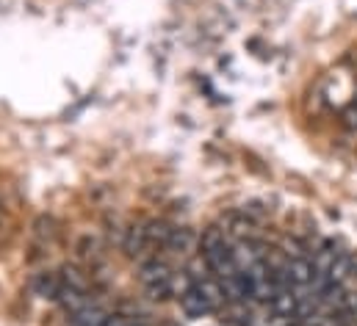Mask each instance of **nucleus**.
Listing matches in <instances>:
<instances>
[{
  "label": "nucleus",
  "mask_w": 357,
  "mask_h": 326,
  "mask_svg": "<svg viewBox=\"0 0 357 326\" xmlns=\"http://www.w3.org/2000/svg\"><path fill=\"white\" fill-rule=\"evenodd\" d=\"M219 227L227 233L230 241H250V238L258 235V219H252L247 210H233V213H227Z\"/></svg>",
  "instance_id": "f257e3e1"
},
{
  "label": "nucleus",
  "mask_w": 357,
  "mask_h": 326,
  "mask_svg": "<svg viewBox=\"0 0 357 326\" xmlns=\"http://www.w3.org/2000/svg\"><path fill=\"white\" fill-rule=\"evenodd\" d=\"M178 304H180V310H183V316L185 318H191V321H202V318H211L213 313H219L194 285H188L183 293L178 296Z\"/></svg>",
  "instance_id": "f03ea898"
},
{
  "label": "nucleus",
  "mask_w": 357,
  "mask_h": 326,
  "mask_svg": "<svg viewBox=\"0 0 357 326\" xmlns=\"http://www.w3.org/2000/svg\"><path fill=\"white\" fill-rule=\"evenodd\" d=\"M282 271H285V277H288V282L294 288H307L313 282V277H316L310 257H288L285 265H282Z\"/></svg>",
  "instance_id": "7ed1b4c3"
},
{
  "label": "nucleus",
  "mask_w": 357,
  "mask_h": 326,
  "mask_svg": "<svg viewBox=\"0 0 357 326\" xmlns=\"http://www.w3.org/2000/svg\"><path fill=\"white\" fill-rule=\"evenodd\" d=\"M172 274H175L172 265L164 257H158V254L142 260V265H139V282H142V288L144 285H153V282H161V279H169Z\"/></svg>",
  "instance_id": "20e7f679"
},
{
  "label": "nucleus",
  "mask_w": 357,
  "mask_h": 326,
  "mask_svg": "<svg viewBox=\"0 0 357 326\" xmlns=\"http://www.w3.org/2000/svg\"><path fill=\"white\" fill-rule=\"evenodd\" d=\"M61 277H59V271H36L33 277H31V290L39 296V299H50V302H56L59 299V293H61Z\"/></svg>",
  "instance_id": "39448f33"
},
{
  "label": "nucleus",
  "mask_w": 357,
  "mask_h": 326,
  "mask_svg": "<svg viewBox=\"0 0 357 326\" xmlns=\"http://www.w3.org/2000/svg\"><path fill=\"white\" fill-rule=\"evenodd\" d=\"M197 249H199V235L194 230H188V227H175L172 230L167 251H175V254H183V257H194Z\"/></svg>",
  "instance_id": "423d86ee"
},
{
  "label": "nucleus",
  "mask_w": 357,
  "mask_h": 326,
  "mask_svg": "<svg viewBox=\"0 0 357 326\" xmlns=\"http://www.w3.org/2000/svg\"><path fill=\"white\" fill-rule=\"evenodd\" d=\"M144 249H150V246H147V235H144V222L130 224V227L125 230V235H122V251H125V257L136 260V257L144 254Z\"/></svg>",
  "instance_id": "0eeeda50"
},
{
  "label": "nucleus",
  "mask_w": 357,
  "mask_h": 326,
  "mask_svg": "<svg viewBox=\"0 0 357 326\" xmlns=\"http://www.w3.org/2000/svg\"><path fill=\"white\" fill-rule=\"evenodd\" d=\"M268 304L280 318H288V321L296 318V313H299V296L294 293V288H280Z\"/></svg>",
  "instance_id": "6e6552de"
},
{
  "label": "nucleus",
  "mask_w": 357,
  "mask_h": 326,
  "mask_svg": "<svg viewBox=\"0 0 357 326\" xmlns=\"http://www.w3.org/2000/svg\"><path fill=\"white\" fill-rule=\"evenodd\" d=\"M172 224L164 222V219H150L144 222V235H147V246L150 249H167L169 238H172Z\"/></svg>",
  "instance_id": "1a4fd4ad"
},
{
  "label": "nucleus",
  "mask_w": 357,
  "mask_h": 326,
  "mask_svg": "<svg viewBox=\"0 0 357 326\" xmlns=\"http://www.w3.org/2000/svg\"><path fill=\"white\" fill-rule=\"evenodd\" d=\"M56 304L73 318V316H78L81 310H86L91 302H89V293H84V290H75V288H61V293H59V299H56Z\"/></svg>",
  "instance_id": "9d476101"
},
{
  "label": "nucleus",
  "mask_w": 357,
  "mask_h": 326,
  "mask_svg": "<svg viewBox=\"0 0 357 326\" xmlns=\"http://www.w3.org/2000/svg\"><path fill=\"white\" fill-rule=\"evenodd\" d=\"M59 277H61V285L89 293V274H86L81 265H75V263H64V265L59 268Z\"/></svg>",
  "instance_id": "9b49d317"
},
{
  "label": "nucleus",
  "mask_w": 357,
  "mask_h": 326,
  "mask_svg": "<svg viewBox=\"0 0 357 326\" xmlns=\"http://www.w3.org/2000/svg\"><path fill=\"white\" fill-rule=\"evenodd\" d=\"M349 277H355V254H349V251H341V254L335 257V263H333V268H330L327 279H330V282H338V285H344Z\"/></svg>",
  "instance_id": "f8f14e48"
},
{
  "label": "nucleus",
  "mask_w": 357,
  "mask_h": 326,
  "mask_svg": "<svg viewBox=\"0 0 357 326\" xmlns=\"http://www.w3.org/2000/svg\"><path fill=\"white\" fill-rule=\"evenodd\" d=\"M108 310L105 307H100V304H89L86 310H81L78 316H73L70 318V326H105L108 321Z\"/></svg>",
  "instance_id": "ddd939ff"
},
{
  "label": "nucleus",
  "mask_w": 357,
  "mask_h": 326,
  "mask_svg": "<svg viewBox=\"0 0 357 326\" xmlns=\"http://www.w3.org/2000/svg\"><path fill=\"white\" fill-rule=\"evenodd\" d=\"M33 235L42 241V244H50L56 238V222L50 216H39L36 224H33Z\"/></svg>",
  "instance_id": "4468645a"
},
{
  "label": "nucleus",
  "mask_w": 357,
  "mask_h": 326,
  "mask_svg": "<svg viewBox=\"0 0 357 326\" xmlns=\"http://www.w3.org/2000/svg\"><path fill=\"white\" fill-rule=\"evenodd\" d=\"M282 251H285V257H307L305 244H302V241H296V238H288V241L282 244Z\"/></svg>",
  "instance_id": "2eb2a0df"
},
{
  "label": "nucleus",
  "mask_w": 357,
  "mask_h": 326,
  "mask_svg": "<svg viewBox=\"0 0 357 326\" xmlns=\"http://www.w3.org/2000/svg\"><path fill=\"white\" fill-rule=\"evenodd\" d=\"M136 324L139 321L133 316H125V313H111L108 321H105V326H136Z\"/></svg>",
  "instance_id": "dca6fc26"
},
{
  "label": "nucleus",
  "mask_w": 357,
  "mask_h": 326,
  "mask_svg": "<svg viewBox=\"0 0 357 326\" xmlns=\"http://www.w3.org/2000/svg\"><path fill=\"white\" fill-rule=\"evenodd\" d=\"M341 119H344V125H347L349 130H357V105H355V102H352V105H349V108L341 114Z\"/></svg>",
  "instance_id": "f3484780"
},
{
  "label": "nucleus",
  "mask_w": 357,
  "mask_h": 326,
  "mask_svg": "<svg viewBox=\"0 0 357 326\" xmlns=\"http://www.w3.org/2000/svg\"><path fill=\"white\" fill-rule=\"evenodd\" d=\"M355 105H357V94H355Z\"/></svg>",
  "instance_id": "a211bd4d"
}]
</instances>
